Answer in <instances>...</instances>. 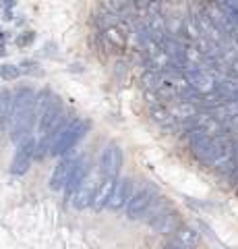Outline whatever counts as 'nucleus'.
<instances>
[{
	"label": "nucleus",
	"instance_id": "nucleus-1",
	"mask_svg": "<svg viewBox=\"0 0 238 249\" xmlns=\"http://www.w3.org/2000/svg\"><path fill=\"white\" fill-rule=\"evenodd\" d=\"M35 93L32 88H19L13 91V104H11V119H9V137L15 145L29 139L33 131V124L37 123L35 110Z\"/></svg>",
	"mask_w": 238,
	"mask_h": 249
},
{
	"label": "nucleus",
	"instance_id": "nucleus-2",
	"mask_svg": "<svg viewBox=\"0 0 238 249\" xmlns=\"http://www.w3.org/2000/svg\"><path fill=\"white\" fill-rule=\"evenodd\" d=\"M91 127L89 121H81V119H73V123L60 133V137L56 139V143L52 145V152L50 156H64V154H71L77 143L81 142L83 137L87 135V131Z\"/></svg>",
	"mask_w": 238,
	"mask_h": 249
},
{
	"label": "nucleus",
	"instance_id": "nucleus-3",
	"mask_svg": "<svg viewBox=\"0 0 238 249\" xmlns=\"http://www.w3.org/2000/svg\"><path fill=\"white\" fill-rule=\"evenodd\" d=\"M156 197H158V189H156V187L149 185V183L141 185L139 189L133 193V197L128 199V204L125 208L127 210V216L130 218V220H141L143 214H145V210L149 208V204Z\"/></svg>",
	"mask_w": 238,
	"mask_h": 249
},
{
	"label": "nucleus",
	"instance_id": "nucleus-4",
	"mask_svg": "<svg viewBox=\"0 0 238 249\" xmlns=\"http://www.w3.org/2000/svg\"><path fill=\"white\" fill-rule=\"evenodd\" d=\"M64 114V102L58 96H50L48 102L44 104V108L37 114V133L44 135L48 129H52L54 124L63 119Z\"/></svg>",
	"mask_w": 238,
	"mask_h": 249
},
{
	"label": "nucleus",
	"instance_id": "nucleus-5",
	"mask_svg": "<svg viewBox=\"0 0 238 249\" xmlns=\"http://www.w3.org/2000/svg\"><path fill=\"white\" fill-rule=\"evenodd\" d=\"M122 168V150L118 143H108L106 150L99 158V175L108 177V178H118Z\"/></svg>",
	"mask_w": 238,
	"mask_h": 249
},
{
	"label": "nucleus",
	"instance_id": "nucleus-6",
	"mask_svg": "<svg viewBox=\"0 0 238 249\" xmlns=\"http://www.w3.org/2000/svg\"><path fill=\"white\" fill-rule=\"evenodd\" d=\"M89 173H91V160L87 158V156H81V158H77V160H75V166H73V170H71V175H68L66 183H64V187H63L64 199H71V197H73V193L79 189L81 183L89 177Z\"/></svg>",
	"mask_w": 238,
	"mask_h": 249
},
{
	"label": "nucleus",
	"instance_id": "nucleus-7",
	"mask_svg": "<svg viewBox=\"0 0 238 249\" xmlns=\"http://www.w3.org/2000/svg\"><path fill=\"white\" fill-rule=\"evenodd\" d=\"M35 145H37V142L32 137L17 145V154H15V158L11 162V175H25L27 173L35 158Z\"/></svg>",
	"mask_w": 238,
	"mask_h": 249
},
{
	"label": "nucleus",
	"instance_id": "nucleus-8",
	"mask_svg": "<svg viewBox=\"0 0 238 249\" xmlns=\"http://www.w3.org/2000/svg\"><path fill=\"white\" fill-rule=\"evenodd\" d=\"M133 193H135V183H133V178H120V181H116V185H114L112 196H110V199H108V204H106V208L114 210V212H118V210L127 208L128 199L133 197Z\"/></svg>",
	"mask_w": 238,
	"mask_h": 249
},
{
	"label": "nucleus",
	"instance_id": "nucleus-9",
	"mask_svg": "<svg viewBox=\"0 0 238 249\" xmlns=\"http://www.w3.org/2000/svg\"><path fill=\"white\" fill-rule=\"evenodd\" d=\"M58 162H56V166H54V173H52L50 177V189L52 191H63V187L66 183V178L68 175H71V170L75 166V156L73 152L71 154H64V156H58Z\"/></svg>",
	"mask_w": 238,
	"mask_h": 249
},
{
	"label": "nucleus",
	"instance_id": "nucleus-10",
	"mask_svg": "<svg viewBox=\"0 0 238 249\" xmlns=\"http://www.w3.org/2000/svg\"><path fill=\"white\" fill-rule=\"evenodd\" d=\"M95 187H97V183H94V177H91V173H89V177L81 183L79 189L73 193V197H71L73 208H75V210H83V208L91 206V199H94Z\"/></svg>",
	"mask_w": 238,
	"mask_h": 249
},
{
	"label": "nucleus",
	"instance_id": "nucleus-11",
	"mask_svg": "<svg viewBox=\"0 0 238 249\" xmlns=\"http://www.w3.org/2000/svg\"><path fill=\"white\" fill-rule=\"evenodd\" d=\"M116 181H118V178H108V177L99 175V183L95 187L94 199H91V208H94V210L106 208V204H108V199L112 196V189H114V185H116Z\"/></svg>",
	"mask_w": 238,
	"mask_h": 249
},
{
	"label": "nucleus",
	"instance_id": "nucleus-12",
	"mask_svg": "<svg viewBox=\"0 0 238 249\" xmlns=\"http://www.w3.org/2000/svg\"><path fill=\"white\" fill-rule=\"evenodd\" d=\"M180 214L176 212V210H172V208H168L164 214H159L156 220H153L149 227L153 229V231H158V232H164V235H168V232H174L176 229L180 227Z\"/></svg>",
	"mask_w": 238,
	"mask_h": 249
},
{
	"label": "nucleus",
	"instance_id": "nucleus-13",
	"mask_svg": "<svg viewBox=\"0 0 238 249\" xmlns=\"http://www.w3.org/2000/svg\"><path fill=\"white\" fill-rule=\"evenodd\" d=\"M11 104H13V91L11 89H0V137L9 131Z\"/></svg>",
	"mask_w": 238,
	"mask_h": 249
},
{
	"label": "nucleus",
	"instance_id": "nucleus-14",
	"mask_svg": "<svg viewBox=\"0 0 238 249\" xmlns=\"http://www.w3.org/2000/svg\"><path fill=\"white\" fill-rule=\"evenodd\" d=\"M172 239L176 241V243H180V245H184V247L193 249V247L199 243V232H197L195 229L187 227V224H180V227L172 232Z\"/></svg>",
	"mask_w": 238,
	"mask_h": 249
},
{
	"label": "nucleus",
	"instance_id": "nucleus-15",
	"mask_svg": "<svg viewBox=\"0 0 238 249\" xmlns=\"http://www.w3.org/2000/svg\"><path fill=\"white\" fill-rule=\"evenodd\" d=\"M19 75H21V69L17 65H11V62L0 65V77L4 81H15V79H19Z\"/></svg>",
	"mask_w": 238,
	"mask_h": 249
},
{
	"label": "nucleus",
	"instance_id": "nucleus-16",
	"mask_svg": "<svg viewBox=\"0 0 238 249\" xmlns=\"http://www.w3.org/2000/svg\"><path fill=\"white\" fill-rule=\"evenodd\" d=\"M35 40V31H25L23 36L17 37V46H29Z\"/></svg>",
	"mask_w": 238,
	"mask_h": 249
},
{
	"label": "nucleus",
	"instance_id": "nucleus-17",
	"mask_svg": "<svg viewBox=\"0 0 238 249\" xmlns=\"http://www.w3.org/2000/svg\"><path fill=\"white\" fill-rule=\"evenodd\" d=\"M37 62L35 60H23L21 65H19V69H21V73H33V71H37Z\"/></svg>",
	"mask_w": 238,
	"mask_h": 249
},
{
	"label": "nucleus",
	"instance_id": "nucleus-18",
	"mask_svg": "<svg viewBox=\"0 0 238 249\" xmlns=\"http://www.w3.org/2000/svg\"><path fill=\"white\" fill-rule=\"evenodd\" d=\"M162 249H189V247H184V245H180V243H176L174 239H170L168 243H164V247Z\"/></svg>",
	"mask_w": 238,
	"mask_h": 249
},
{
	"label": "nucleus",
	"instance_id": "nucleus-19",
	"mask_svg": "<svg viewBox=\"0 0 238 249\" xmlns=\"http://www.w3.org/2000/svg\"><path fill=\"white\" fill-rule=\"evenodd\" d=\"M0 54H4V44H2V46H0Z\"/></svg>",
	"mask_w": 238,
	"mask_h": 249
}]
</instances>
